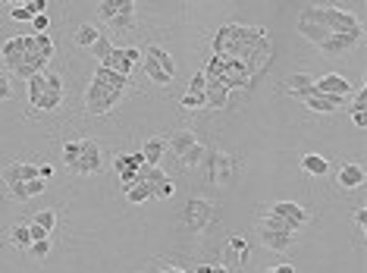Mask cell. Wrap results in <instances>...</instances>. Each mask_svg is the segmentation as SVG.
Segmentation results:
<instances>
[{
    "mask_svg": "<svg viewBox=\"0 0 367 273\" xmlns=\"http://www.w3.org/2000/svg\"><path fill=\"white\" fill-rule=\"evenodd\" d=\"M261 38H267V29L261 26H238V22H226V26L217 29L213 35V53L220 57H229V60H238L245 63L248 53L258 48Z\"/></svg>",
    "mask_w": 367,
    "mask_h": 273,
    "instance_id": "cell-1",
    "label": "cell"
},
{
    "mask_svg": "<svg viewBox=\"0 0 367 273\" xmlns=\"http://www.w3.org/2000/svg\"><path fill=\"white\" fill-rule=\"evenodd\" d=\"M298 22L308 26H321L330 35H355L361 32V22L352 10H339V6H301Z\"/></svg>",
    "mask_w": 367,
    "mask_h": 273,
    "instance_id": "cell-2",
    "label": "cell"
},
{
    "mask_svg": "<svg viewBox=\"0 0 367 273\" xmlns=\"http://www.w3.org/2000/svg\"><path fill=\"white\" fill-rule=\"evenodd\" d=\"M73 173L79 176H98L104 170V151L94 138H82V151H79V160L73 163Z\"/></svg>",
    "mask_w": 367,
    "mask_h": 273,
    "instance_id": "cell-3",
    "label": "cell"
},
{
    "mask_svg": "<svg viewBox=\"0 0 367 273\" xmlns=\"http://www.w3.org/2000/svg\"><path fill=\"white\" fill-rule=\"evenodd\" d=\"M119 95H110V91H104L98 82H91L89 88H85V110H89L91 116H104L110 113L116 107Z\"/></svg>",
    "mask_w": 367,
    "mask_h": 273,
    "instance_id": "cell-4",
    "label": "cell"
},
{
    "mask_svg": "<svg viewBox=\"0 0 367 273\" xmlns=\"http://www.w3.org/2000/svg\"><path fill=\"white\" fill-rule=\"evenodd\" d=\"M270 214H276L279 220H286V223H289L295 232H298V230H305V226L311 223L308 207L295 205V201H276V205H270Z\"/></svg>",
    "mask_w": 367,
    "mask_h": 273,
    "instance_id": "cell-5",
    "label": "cell"
},
{
    "mask_svg": "<svg viewBox=\"0 0 367 273\" xmlns=\"http://www.w3.org/2000/svg\"><path fill=\"white\" fill-rule=\"evenodd\" d=\"M211 220H213V205H211V201L191 198L188 205H186V223H188V230L204 232L207 226H211Z\"/></svg>",
    "mask_w": 367,
    "mask_h": 273,
    "instance_id": "cell-6",
    "label": "cell"
},
{
    "mask_svg": "<svg viewBox=\"0 0 367 273\" xmlns=\"http://www.w3.org/2000/svg\"><path fill=\"white\" fill-rule=\"evenodd\" d=\"M314 88H317V95H330V98L346 101L355 91V85L348 82L346 76H339V73H326V76H321V79H314Z\"/></svg>",
    "mask_w": 367,
    "mask_h": 273,
    "instance_id": "cell-7",
    "label": "cell"
},
{
    "mask_svg": "<svg viewBox=\"0 0 367 273\" xmlns=\"http://www.w3.org/2000/svg\"><path fill=\"white\" fill-rule=\"evenodd\" d=\"M139 167H145V158H141V151H132V154H116L114 158V170L119 176V182L129 189L135 185V173H139Z\"/></svg>",
    "mask_w": 367,
    "mask_h": 273,
    "instance_id": "cell-8",
    "label": "cell"
},
{
    "mask_svg": "<svg viewBox=\"0 0 367 273\" xmlns=\"http://www.w3.org/2000/svg\"><path fill=\"white\" fill-rule=\"evenodd\" d=\"M207 173H211L213 185H229L233 182V158L223 151H213L211 158H207Z\"/></svg>",
    "mask_w": 367,
    "mask_h": 273,
    "instance_id": "cell-9",
    "label": "cell"
},
{
    "mask_svg": "<svg viewBox=\"0 0 367 273\" xmlns=\"http://www.w3.org/2000/svg\"><path fill=\"white\" fill-rule=\"evenodd\" d=\"M44 79H47V88H44V95H41V101H38L35 110L51 113V110H57V107L63 104V79L57 73H44Z\"/></svg>",
    "mask_w": 367,
    "mask_h": 273,
    "instance_id": "cell-10",
    "label": "cell"
},
{
    "mask_svg": "<svg viewBox=\"0 0 367 273\" xmlns=\"http://www.w3.org/2000/svg\"><path fill=\"white\" fill-rule=\"evenodd\" d=\"M91 82H98L104 91H110V95H119V98H123V95H126V88H129V85H132L129 76L110 73V69H104V66L94 69V79H91Z\"/></svg>",
    "mask_w": 367,
    "mask_h": 273,
    "instance_id": "cell-11",
    "label": "cell"
},
{
    "mask_svg": "<svg viewBox=\"0 0 367 273\" xmlns=\"http://www.w3.org/2000/svg\"><path fill=\"white\" fill-rule=\"evenodd\" d=\"M31 179H38V167H35V163H26V160H13L10 167L4 170V182H6V189H10V185L31 182Z\"/></svg>",
    "mask_w": 367,
    "mask_h": 273,
    "instance_id": "cell-12",
    "label": "cell"
},
{
    "mask_svg": "<svg viewBox=\"0 0 367 273\" xmlns=\"http://www.w3.org/2000/svg\"><path fill=\"white\" fill-rule=\"evenodd\" d=\"M229 104V88L220 85L217 79H207V88H204V110H223Z\"/></svg>",
    "mask_w": 367,
    "mask_h": 273,
    "instance_id": "cell-13",
    "label": "cell"
},
{
    "mask_svg": "<svg viewBox=\"0 0 367 273\" xmlns=\"http://www.w3.org/2000/svg\"><path fill=\"white\" fill-rule=\"evenodd\" d=\"M358 41H361V32H355V35H330V38H326V41L321 44V51L330 53V57H339V53H348V51H352Z\"/></svg>",
    "mask_w": 367,
    "mask_h": 273,
    "instance_id": "cell-14",
    "label": "cell"
},
{
    "mask_svg": "<svg viewBox=\"0 0 367 273\" xmlns=\"http://www.w3.org/2000/svg\"><path fill=\"white\" fill-rule=\"evenodd\" d=\"M22 53H26V35H16V38H6L4 44H0V60L6 63V69H13L16 63L22 60Z\"/></svg>",
    "mask_w": 367,
    "mask_h": 273,
    "instance_id": "cell-15",
    "label": "cell"
},
{
    "mask_svg": "<svg viewBox=\"0 0 367 273\" xmlns=\"http://www.w3.org/2000/svg\"><path fill=\"white\" fill-rule=\"evenodd\" d=\"M336 182L346 192L348 189H361V185H364V167H361V163H352V160L342 163V170L336 173Z\"/></svg>",
    "mask_w": 367,
    "mask_h": 273,
    "instance_id": "cell-16",
    "label": "cell"
},
{
    "mask_svg": "<svg viewBox=\"0 0 367 273\" xmlns=\"http://www.w3.org/2000/svg\"><path fill=\"white\" fill-rule=\"evenodd\" d=\"M164 154H166V138L164 135H151L148 142L141 145V158H145L148 167H161Z\"/></svg>",
    "mask_w": 367,
    "mask_h": 273,
    "instance_id": "cell-17",
    "label": "cell"
},
{
    "mask_svg": "<svg viewBox=\"0 0 367 273\" xmlns=\"http://www.w3.org/2000/svg\"><path fill=\"white\" fill-rule=\"evenodd\" d=\"M135 13H139V6H135L132 0H123V4H119V13L110 19L114 32H132L135 29Z\"/></svg>",
    "mask_w": 367,
    "mask_h": 273,
    "instance_id": "cell-18",
    "label": "cell"
},
{
    "mask_svg": "<svg viewBox=\"0 0 367 273\" xmlns=\"http://www.w3.org/2000/svg\"><path fill=\"white\" fill-rule=\"evenodd\" d=\"M342 104H346L342 98L317 95V91L311 98H305V107H308V110H314V113H336V110H342Z\"/></svg>",
    "mask_w": 367,
    "mask_h": 273,
    "instance_id": "cell-19",
    "label": "cell"
},
{
    "mask_svg": "<svg viewBox=\"0 0 367 273\" xmlns=\"http://www.w3.org/2000/svg\"><path fill=\"white\" fill-rule=\"evenodd\" d=\"M195 142H198L195 132H188V129H176V132H170V135H166V148H170L176 158H182V154H186Z\"/></svg>",
    "mask_w": 367,
    "mask_h": 273,
    "instance_id": "cell-20",
    "label": "cell"
},
{
    "mask_svg": "<svg viewBox=\"0 0 367 273\" xmlns=\"http://www.w3.org/2000/svg\"><path fill=\"white\" fill-rule=\"evenodd\" d=\"M141 57L154 60V63H157V66H161V69H164V73H166V76H170V79H173V76H176V60H173V57H170V51H164V48H161V44H151V48H148L145 53H141Z\"/></svg>",
    "mask_w": 367,
    "mask_h": 273,
    "instance_id": "cell-21",
    "label": "cell"
},
{
    "mask_svg": "<svg viewBox=\"0 0 367 273\" xmlns=\"http://www.w3.org/2000/svg\"><path fill=\"white\" fill-rule=\"evenodd\" d=\"M261 245L267 248V252H289L292 248V236H286V232H273V230H261Z\"/></svg>",
    "mask_w": 367,
    "mask_h": 273,
    "instance_id": "cell-22",
    "label": "cell"
},
{
    "mask_svg": "<svg viewBox=\"0 0 367 273\" xmlns=\"http://www.w3.org/2000/svg\"><path fill=\"white\" fill-rule=\"evenodd\" d=\"M98 66H104V69H110V73H119V76H129L132 73V63L126 60V53H123V48H114L107 53V57L101 60Z\"/></svg>",
    "mask_w": 367,
    "mask_h": 273,
    "instance_id": "cell-23",
    "label": "cell"
},
{
    "mask_svg": "<svg viewBox=\"0 0 367 273\" xmlns=\"http://www.w3.org/2000/svg\"><path fill=\"white\" fill-rule=\"evenodd\" d=\"M47 182L41 179H31V182H22V185H10V195L16 201H29V198H38V195H44Z\"/></svg>",
    "mask_w": 367,
    "mask_h": 273,
    "instance_id": "cell-24",
    "label": "cell"
},
{
    "mask_svg": "<svg viewBox=\"0 0 367 273\" xmlns=\"http://www.w3.org/2000/svg\"><path fill=\"white\" fill-rule=\"evenodd\" d=\"M6 239H10L13 248H19V252H29L31 248V236H29V223H16L6 230Z\"/></svg>",
    "mask_w": 367,
    "mask_h": 273,
    "instance_id": "cell-25",
    "label": "cell"
},
{
    "mask_svg": "<svg viewBox=\"0 0 367 273\" xmlns=\"http://www.w3.org/2000/svg\"><path fill=\"white\" fill-rule=\"evenodd\" d=\"M301 170H305L308 176H326L330 173V163H326L323 154H305V158H301Z\"/></svg>",
    "mask_w": 367,
    "mask_h": 273,
    "instance_id": "cell-26",
    "label": "cell"
},
{
    "mask_svg": "<svg viewBox=\"0 0 367 273\" xmlns=\"http://www.w3.org/2000/svg\"><path fill=\"white\" fill-rule=\"evenodd\" d=\"M151 198H154V185L151 182H135L126 189V201H129V205H145Z\"/></svg>",
    "mask_w": 367,
    "mask_h": 273,
    "instance_id": "cell-27",
    "label": "cell"
},
{
    "mask_svg": "<svg viewBox=\"0 0 367 273\" xmlns=\"http://www.w3.org/2000/svg\"><path fill=\"white\" fill-rule=\"evenodd\" d=\"M295 29H298V35H305L311 44H317V48H321L326 38H330V32H326V29H321V26H308V22H295Z\"/></svg>",
    "mask_w": 367,
    "mask_h": 273,
    "instance_id": "cell-28",
    "label": "cell"
},
{
    "mask_svg": "<svg viewBox=\"0 0 367 273\" xmlns=\"http://www.w3.org/2000/svg\"><path fill=\"white\" fill-rule=\"evenodd\" d=\"M141 66H145V76H148V79H151V82H154V85H161V88H166V85H170V82H173V79H170V76H166V73H164V69H161V66H157V63H154V60L141 57Z\"/></svg>",
    "mask_w": 367,
    "mask_h": 273,
    "instance_id": "cell-29",
    "label": "cell"
},
{
    "mask_svg": "<svg viewBox=\"0 0 367 273\" xmlns=\"http://www.w3.org/2000/svg\"><path fill=\"white\" fill-rule=\"evenodd\" d=\"M179 163H182V167H186V170L198 167V163H204V145H201V142H195V145H191L188 151L179 158Z\"/></svg>",
    "mask_w": 367,
    "mask_h": 273,
    "instance_id": "cell-30",
    "label": "cell"
},
{
    "mask_svg": "<svg viewBox=\"0 0 367 273\" xmlns=\"http://www.w3.org/2000/svg\"><path fill=\"white\" fill-rule=\"evenodd\" d=\"M261 230H273V232H286V236H295L292 226L286 223V220H279L276 214H270V210L264 214V220H261Z\"/></svg>",
    "mask_w": 367,
    "mask_h": 273,
    "instance_id": "cell-31",
    "label": "cell"
},
{
    "mask_svg": "<svg viewBox=\"0 0 367 273\" xmlns=\"http://www.w3.org/2000/svg\"><path fill=\"white\" fill-rule=\"evenodd\" d=\"M44 88H47L44 73H41V76H31V79H29V104H31V107H38V101H41Z\"/></svg>",
    "mask_w": 367,
    "mask_h": 273,
    "instance_id": "cell-32",
    "label": "cell"
},
{
    "mask_svg": "<svg viewBox=\"0 0 367 273\" xmlns=\"http://www.w3.org/2000/svg\"><path fill=\"white\" fill-rule=\"evenodd\" d=\"M98 38H101V32L94 26H79L76 29V44H79V48H91Z\"/></svg>",
    "mask_w": 367,
    "mask_h": 273,
    "instance_id": "cell-33",
    "label": "cell"
},
{
    "mask_svg": "<svg viewBox=\"0 0 367 273\" xmlns=\"http://www.w3.org/2000/svg\"><path fill=\"white\" fill-rule=\"evenodd\" d=\"M31 41H35V51L41 53L47 63H51L54 60V38L51 35H31Z\"/></svg>",
    "mask_w": 367,
    "mask_h": 273,
    "instance_id": "cell-34",
    "label": "cell"
},
{
    "mask_svg": "<svg viewBox=\"0 0 367 273\" xmlns=\"http://www.w3.org/2000/svg\"><path fill=\"white\" fill-rule=\"evenodd\" d=\"M31 223H35V226H41V230L47 232V236H51V232H54V226H57V214H54V210H38V214L31 217Z\"/></svg>",
    "mask_w": 367,
    "mask_h": 273,
    "instance_id": "cell-35",
    "label": "cell"
},
{
    "mask_svg": "<svg viewBox=\"0 0 367 273\" xmlns=\"http://www.w3.org/2000/svg\"><path fill=\"white\" fill-rule=\"evenodd\" d=\"M204 107V91H186L182 95V110H201Z\"/></svg>",
    "mask_w": 367,
    "mask_h": 273,
    "instance_id": "cell-36",
    "label": "cell"
},
{
    "mask_svg": "<svg viewBox=\"0 0 367 273\" xmlns=\"http://www.w3.org/2000/svg\"><path fill=\"white\" fill-rule=\"evenodd\" d=\"M286 85H289V95H292V91L311 88V85H314V79H311L308 73H295V76H289V79H286Z\"/></svg>",
    "mask_w": 367,
    "mask_h": 273,
    "instance_id": "cell-37",
    "label": "cell"
},
{
    "mask_svg": "<svg viewBox=\"0 0 367 273\" xmlns=\"http://www.w3.org/2000/svg\"><path fill=\"white\" fill-rule=\"evenodd\" d=\"M10 98H13V76L6 73V69H0V104Z\"/></svg>",
    "mask_w": 367,
    "mask_h": 273,
    "instance_id": "cell-38",
    "label": "cell"
},
{
    "mask_svg": "<svg viewBox=\"0 0 367 273\" xmlns=\"http://www.w3.org/2000/svg\"><path fill=\"white\" fill-rule=\"evenodd\" d=\"M98 13H101V19L104 22H110L119 13V0H101L98 4Z\"/></svg>",
    "mask_w": 367,
    "mask_h": 273,
    "instance_id": "cell-39",
    "label": "cell"
},
{
    "mask_svg": "<svg viewBox=\"0 0 367 273\" xmlns=\"http://www.w3.org/2000/svg\"><path fill=\"white\" fill-rule=\"evenodd\" d=\"M110 51H114V44H110V38H107V35H101L98 41L91 44V53H94V60H104V57H107Z\"/></svg>",
    "mask_w": 367,
    "mask_h": 273,
    "instance_id": "cell-40",
    "label": "cell"
},
{
    "mask_svg": "<svg viewBox=\"0 0 367 273\" xmlns=\"http://www.w3.org/2000/svg\"><path fill=\"white\" fill-rule=\"evenodd\" d=\"M79 151H82V142H66V145H63V163H66V167H73V163L79 160Z\"/></svg>",
    "mask_w": 367,
    "mask_h": 273,
    "instance_id": "cell-41",
    "label": "cell"
},
{
    "mask_svg": "<svg viewBox=\"0 0 367 273\" xmlns=\"http://www.w3.org/2000/svg\"><path fill=\"white\" fill-rule=\"evenodd\" d=\"M173 195H176V182H173L170 176L154 185V198H173Z\"/></svg>",
    "mask_w": 367,
    "mask_h": 273,
    "instance_id": "cell-42",
    "label": "cell"
},
{
    "mask_svg": "<svg viewBox=\"0 0 367 273\" xmlns=\"http://www.w3.org/2000/svg\"><path fill=\"white\" fill-rule=\"evenodd\" d=\"M29 254H31V257H38V261H44V257L51 254V239H44V242H31Z\"/></svg>",
    "mask_w": 367,
    "mask_h": 273,
    "instance_id": "cell-43",
    "label": "cell"
},
{
    "mask_svg": "<svg viewBox=\"0 0 367 273\" xmlns=\"http://www.w3.org/2000/svg\"><path fill=\"white\" fill-rule=\"evenodd\" d=\"M10 19H16V22H31L35 16L29 13L26 4H13V6H10Z\"/></svg>",
    "mask_w": 367,
    "mask_h": 273,
    "instance_id": "cell-44",
    "label": "cell"
},
{
    "mask_svg": "<svg viewBox=\"0 0 367 273\" xmlns=\"http://www.w3.org/2000/svg\"><path fill=\"white\" fill-rule=\"evenodd\" d=\"M31 29H35V35H47V29H51V19H47V13H38V16L31 19Z\"/></svg>",
    "mask_w": 367,
    "mask_h": 273,
    "instance_id": "cell-45",
    "label": "cell"
},
{
    "mask_svg": "<svg viewBox=\"0 0 367 273\" xmlns=\"http://www.w3.org/2000/svg\"><path fill=\"white\" fill-rule=\"evenodd\" d=\"M352 113H367V88H358L355 91V107Z\"/></svg>",
    "mask_w": 367,
    "mask_h": 273,
    "instance_id": "cell-46",
    "label": "cell"
},
{
    "mask_svg": "<svg viewBox=\"0 0 367 273\" xmlns=\"http://www.w3.org/2000/svg\"><path fill=\"white\" fill-rule=\"evenodd\" d=\"M204 88H207V76L195 73V76H191V82H188V91H204Z\"/></svg>",
    "mask_w": 367,
    "mask_h": 273,
    "instance_id": "cell-47",
    "label": "cell"
},
{
    "mask_svg": "<svg viewBox=\"0 0 367 273\" xmlns=\"http://www.w3.org/2000/svg\"><path fill=\"white\" fill-rule=\"evenodd\" d=\"M29 236H31V242H44V239H51L47 232L41 230V226H35V223H29Z\"/></svg>",
    "mask_w": 367,
    "mask_h": 273,
    "instance_id": "cell-48",
    "label": "cell"
},
{
    "mask_svg": "<svg viewBox=\"0 0 367 273\" xmlns=\"http://www.w3.org/2000/svg\"><path fill=\"white\" fill-rule=\"evenodd\" d=\"M38 179H41V182H51V179H54V167H51V163H41V167H38Z\"/></svg>",
    "mask_w": 367,
    "mask_h": 273,
    "instance_id": "cell-49",
    "label": "cell"
},
{
    "mask_svg": "<svg viewBox=\"0 0 367 273\" xmlns=\"http://www.w3.org/2000/svg\"><path fill=\"white\" fill-rule=\"evenodd\" d=\"M123 53H126V60L135 66V63H141V51L139 48H123Z\"/></svg>",
    "mask_w": 367,
    "mask_h": 273,
    "instance_id": "cell-50",
    "label": "cell"
},
{
    "mask_svg": "<svg viewBox=\"0 0 367 273\" xmlns=\"http://www.w3.org/2000/svg\"><path fill=\"white\" fill-rule=\"evenodd\" d=\"M355 223L361 226V232L367 230V207H358V210H355Z\"/></svg>",
    "mask_w": 367,
    "mask_h": 273,
    "instance_id": "cell-51",
    "label": "cell"
},
{
    "mask_svg": "<svg viewBox=\"0 0 367 273\" xmlns=\"http://www.w3.org/2000/svg\"><path fill=\"white\" fill-rule=\"evenodd\" d=\"M261 273H295V267H292V264H276V267H267Z\"/></svg>",
    "mask_w": 367,
    "mask_h": 273,
    "instance_id": "cell-52",
    "label": "cell"
},
{
    "mask_svg": "<svg viewBox=\"0 0 367 273\" xmlns=\"http://www.w3.org/2000/svg\"><path fill=\"white\" fill-rule=\"evenodd\" d=\"M352 123L358 129H367V113H352Z\"/></svg>",
    "mask_w": 367,
    "mask_h": 273,
    "instance_id": "cell-53",
    "label": "cell"
},
{
    "mask_svg": "<svg viewBox=\"0 0 367 273\" xmlns=\"http://www.w3.org/2000/svg\"><path fill=\"white\" fill-rule=\"evenodd\" d=\"M161 273H186V270H182V267H164Z\"/></svg>",
    "mask_w": 367,
    "mask_h": 273,
    "instance_id": "cell-54",
    "label": "cell"
}]
</instances>
